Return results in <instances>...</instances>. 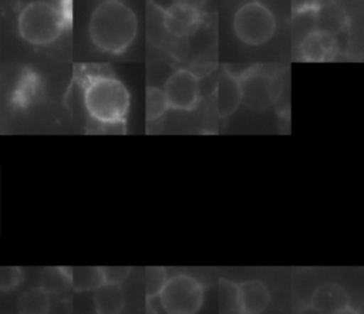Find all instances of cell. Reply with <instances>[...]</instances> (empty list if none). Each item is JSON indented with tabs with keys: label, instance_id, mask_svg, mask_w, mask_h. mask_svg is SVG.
<instances>
[{
	"label": "cell",
	"instance_id": "6da1fadb",
	"mask_svg": "<svg viewBox=\"0 0 364 314\" xmlns=\"http://www.w3.org/2000/svg\"><path fill=\"white\" fill-rule=\"evenodd\" d=\"M88 34L101 51L122 54L138 36V18L134 10L121 0H104L90 17Z\"/></svg>",
	"mask_w": 364,
	"mask_h": 314
},
{
	"label": "cell",
	"instance_id": "7a4b0ae2",
	"mask_svg": "<svg viewBox=\"0 0 364 314\" xmlns=\"http://www.w3.org/2000/svg\"><path fill=\"white\" fill-rule=\"evenodd\" d=\"M84 105L95 122L119 125L129 109V92L115 77L94 75L84 87Z\"/></svg>",
	"mask_w": 364,
	"mask_h": 314
},
{
	"label": "cell",
	"instance_id": "3957f363",
	"mask_svg": "<svg viewBox=\"0 0 364 314\" xmlns=\"http://www.w3.org/2000/svg\"><path fill=\"white\" fill-rule=\"evenodd\" d=\"M70 23V10L61 4L34 0L26 4L17 18L20 37L31 45L43 47L54 43Z\"/></svg>",
	"mask_w": 364,
	"mask_h": 314
},
{
	"label": "cell",
	"instance_id": "277c9868",
	"mask_svg": "<svg viewBox=\"0 0 364 314\" xmlns=\"http://www.w3.org/2000/svg\"><path fill=\"white\" fill-rule=\"evenodd\" d=\"M233 31L246 45L266 44L276 33V18L272 10L260 1L240 6L233 16Z\"/></svg>",
	"mask_w": 364,
	"mask_h": 314
},
{
	"label": "cell",
	"instance_id": "5b68a950",
	"mask_svg": "<svg viewBox=\"0 0 364 314\" xmlns=\"http://www.w3.org/2000/svg\"><path fill=\"white\" fill-rule=\"evenodd\" d=\"M158 297L166 314H196L203 303V287L195 277L179 273L168 277Z\"/></svg>",
	"mask_w": 364,
	"mask_h": 314
},
{
	"label": "cell",
	"instance_id": "8992f818",
	"mask_svg": "<svg viewBox=\"0 0 364 314\" xmlns=\"http://www.w3.org/2000/svg\"><path fill=\"white\" fill-rule=\"evenodd\" d=\"M164 94L169 108L178 111H192L200 98L199 78L188 70H176L165 82Z\"/></svg>",
	"mask_w": 364,
	"mask_h": 314
},
{
	"label": "cell",
	"instance_id": "52a82bcc",
	"mask_svg": "<svg viewBox=\"0 0 364 314\" xmlns=\"http://www.w3.org/2000/svg\"><path fill=\"white\" fill-rule=\"evenodd\" d=\"M242 102L253 109L267 108L274 98V85L269 75L255 70L239 80Z\"/></svg>",
	"mask_w": 364,
	"mask_h": 314
},
{
	"label": "cell",
	"instance_id": "ba28073f",
	"mask_svg": "<svg viewBox=\"0 0 364 314\" xmlns=\"http://www.w3.org/2000/svg\"><path fill=\"white\" fill-rule=\"evenodd\" d=\"M200 23L198 9L173 1L162 10L164 28L173 37L183 38L192 34Z\"/></svg>",
	"mask_w": 364,
	"mask_h": 314
},
{
	"label": "cell",
	"instance_id": "9c48e42d",
	"mask_svg": "<svg viewBox=\"0 0 364 314\" xmlns=\"http://www.w3.org/2000/svg\"><path fill=\"white\" fill-rule=\"evenodd\" d=\"M340 44L336 36L314 30L306 34L300 44L299 53L304 61L311 63H321V61H331L338 54Z\"/></svg>",
	"mask_w": 364,
	"mask_h": 314
},
{
	"label": "cell",
	"instance_id": "30bf717a",
	"mask_svg": "<svg viewBox=\"0 0 364 314\" xmlns=\"http://www.w3.org/2000/svg\"><path fill=\"white\" fill-rule=\"evenodd\" d=\"M310 305L318 314H333L350 305V297L340 284L323 283L313 291Z\"/></svg>",
	"mask_w": 364,
	"mask_h": 314
},
{
	"label": "cell",
	"instance_id": "8fae6325",
	"mask_svg": "<svg viewBox=\"0 0 364 314\" xmlns=\"http://www.w3.org/2000/svg\"><path fill=\"white\" fill-rule=\"evenodd\" d=\"M237 290L242 313L260 314L269 305L270 293L262 280L252 278L237 283Z\"/></svg>",
	"mask_w": 364,
	"mask_h": 314
},
{
	"label": "cell",
	"instance_id": "7c38bea8",
	"mask_svg": "<svg viewBox=\"0 0 364 314\" xmlns=\"http://www.w3.org/2000/svg\"><path fill=\"white\" fill-rule=\"evenodd\" d=\"M215 104L220 117L233 114L242 102V91L239 80L232 74H223L215 90Z\"/></svg>",
	"mask_w": 364,
	"mask_h": 314
},
{
	"label": "cell",
	"instance_id": "4fadbf2b",
	"mask_svg": "<svg viewBox=\"0 0 364 314\" xmlns=\"http://www.w3.org/2000/svg\"><path fill=\"white\" fill-rule=\"evenodd\" d=\"M97 314H121L125 307V294L119 284L102 283L94 290Z\"/></svg>",
	"mask_w": 364,
	"mask_h": 314
},
{
	"label": "cell",
	"instance_id": "5bb4252c",
	"mask_svg": "<svg viewBox=\"0 0 364 314\" xmlns=\"http://www.w3.org/2000/svg\"><path fill=\"white\" fill-rule=\"evenodd\" d=\"M50 293L41 286L31 287L24 291L17 300L18 314H48L50 313Z\"/></svg>",
	"mask_w": 364,
	"mask_h": 314
},
{
	"label": "cell",
	"instance_id": "9a60e30c",
	"mask_svg": "<svg viewBox=\"0 0 364 314\" xmlns=\"http://www.w3.org/2000/svg\"><path fill=\"white\" fill-rule=\"evenodd\" d=\"M40 88H41L40 77L33 70H26L17 81V85L13 94V101L17 105L26 107L36 99V97L40 92Z\"/></svg>",
	"mask_w": 364,
	"mask_h": 314
},
{
	"label": "cell",
	"instance_id": "2e32d148",
	"mask_svg": "<svg viewBox=\"0 0 364 314\" xmlns=\"http://www.w3.org/2000/svg\"><path fill=\"white\" fill-rule=\"evenodd\" d=\"M344 23L343 11L334 4H327L316 10V30L336 36L343 30Z\"/></svg>",
	"mask_w": 364,
	"mask_h": 314
},
{
	"label": "cell",
	"instance_id": "e0dca14e",
	"mask_svg": "<svg viewBox=\"0 0 364 314\" xmlns=\"http://www.w3.org/2000/svg\"><path fill=\"white\" fill-rule=\"evenodd\" d=\"M240 300L237 283L220 278L219 280V314H240Z\"/></svg>",
	"mask_w": 364,
	"mask_h": 314
},
{
	"label": "cell",
	"instance_id": "ac0fdd59",
	"mask_svg": "<svg viewBox=\"0 0 364 314\" xmlns=\"http://www.w3.org/2000/svg\"><path fill=\"white\" fill-rule=\"evenodd\" d=\"M102 284L100 267H74L71 269V286L77 291H94Z\"/></svg>",
	"mask_w": 364,
	"mask_h": 314
},
{
	"label": "cell",
	"instance_id": "d6986e66",
	"mask_svg": "<svg viewBox=\"0 0 364 314\" xmlns=\"http://www.w3.org/2000/svg\"><path fill=\"white\" fill-rule=\"evenodd\" d=\"M40 286L50 294L65 291L71 286V269L53 267L44 270Z\"/></svg>",
	"mask_w": 364,
	"mask_h": 314
},
{
	"label": "cell",
	"instance_id": "ffe728a7",
	"mask_svg": "<svg viewBox=\"0 0 364 314\" xmlns=\"http://www.w3.org/2000/svg\"><path fill=\"white\" fill-rule=\"evenodd\" d=\"M168 109H169V105L166 102L164 91L156 87H149L145 94L146 119L155 121V119L161 118Z\"/></svg>",
	"mask_w": 364,
	"mask_h": 314
},
{
	"label": "cell",
	"instance_id": "44dd1931",
	"mask_svg": "<svg viewBox=\"0 0 364 314\" xmlns=\"http://www.w3.org/2000/svg\"><path fill=\"white\" fill-rule=\"evenodd\" d=\"M168 280V273L165 267L161 266H152L146 267L145 270V294L148 300H152L154 297H158L162 287L165 286Z\"/></svg>",
	"mask_w": 364,
	"mask_h": 314
},
{
	"label": "cell",
	"instance_id": "7402d4cb",
	"mask_svg": "<svg viewBox=\"0 0 364 314\" xmlns=\"http://www.w3.org/2000/svg\"><path fill=\"white\" fill-rule=\"evenodd\" d=\"M102 283L108 284H122L131 274V267L128 266H104L100 267Z\"/></svg>",
	"mask_w": 364,
	"mask_h": 314
},
{
	"label": "cell",
	"instance_id": "603a6c76",
	"mask_svg": "<svg viewBox=\"0 0 364 314\" xmlns=\"http://www.w3.org/2000/svg\"><path fill=\"white\" fill-rule=\"evenodd\" d=\"M23 280V271L20 267H4L0 270V288L1 291H10L16 288Z\"/></svg>",
	"mask_w": 364,
	"mask_h": 314
},
{
	"label": "cell",
	"instance_id": "cb8c5ba5",
	"mask_svg": "<svg viewBox=\"0 0 364 314\" xmlns=\"http://www.w3.org/2000/svg\"><path fill=\"white\" fill-rule=\"evenodd\" d=\"M176 3H182V4H186V6H191L193 9H198L206 1V0H175Z\"/></svg>",
	"mask_w": 364,
	"mask_h": 314
},
{
	"label": "cell",
	"instance_id": "d4e9b609",
	"mask_svg": "<svg viewBox=\"0 0 364 314\" xmlns=\"http://www.w3.org/2000/svg\"><path fill=\"white\" fill-rule=\"evenodd\" d=\"M333 314H361V313L358 310L347 305V307H344V308H341V310H338V311H336Z\"/></svg>",
	"mask_w": 364,
	"mask_h": 314
},
{
	"label": "cell",
	"instance_id": "484cf974",
	"mask_svg": "<svg viewBox=\"0 0 364 314\" xmlns=\"http://www.w3.org/2000/svg\"><path fill=\"white\" fill-rule=\"evenodd\" d=\"M145 314H158V313H156V310H155V307L151 304V300H148V303H146Z\"/></svg>",
	"mask_w": 364,
	"mask_h": 314
},
{
	"label": "cell",
	"instance_id": "4316f807",
	"mask_svg": "<svg viewBox=\"0 0 364 314\" xmlns=\"http://www.w3.org/2000/svg\"><path fill=\"white\" fill-rule=\"evenodd\" d=\"M240 314H249V313H240Z\"/></svg>",
	"mask_w": 364,
	"mask_h": 314
}]
</instances>
